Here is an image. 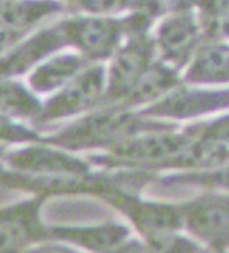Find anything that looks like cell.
Masks as SVG:
<instances>
[{"label":"cell","instance_id":"24","mask_svg":"<svg viewBox=\"0 0 229 253\" xmlns=\"http://www.w3.org/2000/svg\"><path fill=\"white\" fill-rule=\"evenodd\" d=\"M221 27H222V33H224L225 36H228L229 37V16L227 17V19H225V20L222 21Z\"/></svg>","mask_w":229,"mask_h":253},{"label":"cell","instance_id":"21","mask_svg":"<svg viewBox=\"0 0 229 253\" xmlns=\"http://www.w3.org/2000/svg\"><path fill=\"white\" fill-rule=\"evenodd\" d=\"M27 36V33L19 30H13L9 27L0 26V57L13 48L19 41H21Z\"/></svg>","mask_w":229,"mask_h":253},{"label":"cell","instance_id":"26","mask_svg":"<svg viewBox=\"0 0 229 253\" xmlns=\"http://www.w3.org/2000/svg\"><path fill=\"white\" fill-rule=\"evenodd\" d=\"M227 253H229V252H227Z\"/></svg>","mask_w":229,"mask_h":253},{"label":"cell","instance_id":"7","mask_svg":"<svg viewBox=\"0 0 229 253\" xmlns=\"http://www.w3.org/2000/svg\"><path fill=\"white\" fill-rule=\"evenodd\" d=\"M68 45L62 21L26 36L0 57V77H27L40 62Z\"/></svg>","mask_w":229,"mask_h":253},{"label":"cell","instance_id":"22","mask_svg":"<svg viewBox=\"0 0 229 253\" xmlns=\"http://www.w3.org/2000/svg\"><path fill=\"white\" fill-rule=\"evenodd\" d=\"M115 253H159L156 249H153L149 243L146 242L143 238L137 239V238H132L126 242H123L118 248V251Z\"/></svg>","mask_w":229,"mask_h":253},{"label":"cell","instance_id":"19","mask_svg":"<svg viewBox=\"0 0 229 253\" xmlns=\"http://www.w3.org/2000/svg\"><path fill=\"white\" fill-rule=\"evenodd\" d=\"M72 4L90 13H110L130 4L133 0H70Z\"/></svg>","mask_w":229,"mask_h":253},{"label":"cell","instance_id":"20","mask_svg":"<svg viewBox=\"0 0 229 253\" xmlns=\"http://www.w3.org/2000/svg\"><path fill=\"white\" fill-rule=\"evenodd\" d=\"M26 253H81L80 251L74 249L72 245L55 239H47L43 242L31 246Z\"/></svg>","mask_w":229,"mask_h":253},{"label":"cell","instance_id":"15","mask_svg":"<svg viewBox=\"0 0 229 253\" xmlns=\"http://www.w3.org/2000/svg\"><path fill=\"white\" fill-rule=\"evenodd\" d=\"M228 99L229 96L222 93L219 95L209 92H177L173 96L164 99L156 108H150V112L159 115H173L176 118H188L225 105Z\"/></svg>","mask_w":229,"mask_h":253},{"label":"cell","instance_id":"4","mask_svg":"<svg viewBox=\"0 0 229 253\" xmlns=\"http://www.w3.org/2000/svg\"><path fill=\"white\" fill-rule=\"evenodd\" d=\"M130 127L133 123L128 113L109 108L82 116L61 130L43 134V140L61 149H87L116 140L120 133H129Z\"/></svg>","mask_w":229,"mask_h":253},{"label":"cell","instance_id":"17","mask_svg":"<svg viewBox=\"0 0 229 253\" xmlns=\"http://www.w3.org/2000/svg\"><path fill=\"white\" fill-rule=\"evenodd\" d=\"M41 134L33 125L14 121L11 118L0 115V142L11 146H19L26 143L41 142Z\"/></svg>","mask_w":229,"mask_h":253},{"label":"cell","instance_id":"14","mask_svg":"<svg viewBox=\"0 0 229 253\" xmlns=\"http://www.w3.org/2000/svg\"><path fill=\"white\" fill-rule=\"evenodd\" d=\"M198 29L189 14H180L164 21L159 30V44L171 61H183L197 40Z\"/></svg>","mask_w":229,"mask_h":253},{"label":"cell","instance_id":"25","mask_svg":"<svg viewBox=\"0 0 229 253\" xmlns=\"http://www.w3.org/2000/svg\"><path fill=\"white\" fill-rule=\"evenodd\" d=\"M198 253H218V252H214V251H211V249H207V248H202Z\"/></svg>","mask_w":229,"mask_h":253},{"label":"cell","instance_id":"2","mask_svg":"<svg viewBox=\"0 0 229 253\" xmlns=\"http://www.w3.org/2000/svg\"><path fill=\"white\" fill-rule=\"evenodd\" d=\"M184 229L204 248L229 251V193H207L183 204Z\"/></svg>","mask_w":229,"mask_h":253},{"label":"cell","instance_id":"13","mask_svg":"<svg viewBox=\"0 0 229 253\" xmlns=\"http://www.w3.org/2000/svg\"><path fill=\"white\" fill-rule=\"evenodd\" d=\"M61 10L58 0H0V26L29 34Z\"/></svg>","mask_w":229,"mask_h":253},{"label":"cell","instance_id":"9","mask_svg":"<svg viewBox=\"0 0 229 253\" xmlns=\"http://www.w3.org/2000/svg\"><path fill=\"white\" fill-rule=\"evenodd\" d=\"M48 238L92 253H115L130 238V228L120 222L85 226H51Z\"/></svg>","mask_w":229,"mask_h":253},{"label":"cell","instance_id":"18","mask_svg":"<svg viewBox=\"0 0 229 253\" xmlns=\"http://www.w3.org/2000/svg\"><path fill=\"white\" fill-rule=\"evenodd\" d=\"M167 181L184 185H197L211 190H224L229 191V167L221 169L218 171L189 172L176 177H169Z\"/></svg>","mask_w":229,"mask_h":253},{"label":"cell","instance_id":"11","mask_svg":"<svg viewBox=\"0 0 229 253\" xmlns=\"http://www.w3.org/2000/svg\"><path fill=\"white\" fill-rule=\"evenodd\" d=\"M187 139L174 134H143L139 137L129 136L115 143L113 150L116 156L140 160L141 163H157V160L170 159L173 154L179 156L187 149Z\"/></svg>","mask_w":229,"mask_h":253},{"label":"cell","instance_id":"10","mask_svg":"<svg viewBox=\"0 0 229 253\" xmlns=\"http://www.w3.org/2000/svg\"><path fill=\"white\" fill-rule=\"evenodd\" d=\"M87 62L88 58L78 52H55L40 62L26 77V82L40 98L51 96L88 68Z\"/></svg>","mask_w":229,"mask_h":253},{"label":"cell","instance_id":"16","mask_svg":"<svg viewBox=\"0 0 229 253\" xmlns=\"http://www.w3.org/2000/svg\"><path fill=\"white\" fill-rule=\"evenodd\" d=\"M144 241L159 253H198L204 248L192 236H185L180 231L159 233Z\"/></svg>","mask_w":229,"mask_h":253},{"label":"cell","instance_id":"5","mask_svg":"<svg viewBox=\"0 0 229 253\" xmlns=\"http://www.w3.org/2000/svg\"><path fill=\"white\" fill-rule=\"evenodd\" d=\"M102 198L128 216L143 239L159 233L184 229L183 204L146 201L133 194L119 191L118 188L102 195Z\"/></svg>","mask_w":229,"mask_h":253},{"label":"cell","instance_id":"3","mask_svg":"<svg viewBox=\"0 0 229 253\" xmlns=\"http://www.w3.org/2000/svg\"><path fill=\"white\" fill-rule=\"evenodd\" d=\"M105 71L102 67H88L60 91L44 101L43 112L34 127L78 116L92 109L105 95Z\"/></svg>","mask_w":229,"mask_h":253},{"label":"cell","instance_id":"1","mask_svg":"<svg viewBox=\"0 0 229 253\" xmlns=\"http://www.w3.org/2000/svg\"><path fill=\"white\" fill-rule=\"evenodd\" d=\"M1 162L11 171L33 178H61L90 174L88 163L44 140L13 146L3 152Z\"/></svg>","mask_w":229,"mask_h":253},{"label":"cell","instance_id":"23","mask_svg":"<svg viewBox=\"0 0 229 253\" xmlns=\"http://www.w3.org/2000/svg\"><path fill=\"white\" fill-rule=\"evenodd\" d=\"M9 171H10V170L4 166V163H0V184H3V181L6 180Z\"/></svg>","mask_w":229,"mask_h":253},{"label":"cell","instance_id":"6","mask_svg":"<svg viewBox=\"0 0 229 253\" xmlns=\"http://www.w3.org/2000/svg\"><path fill=\"white\" fill-rule=\"evenodd\" d=\"M46 195L0 208V253H26L31 246L50 239L40 216Z\"/></svg>","mask_w":229,"mask_h":253},{"label":"cell","instance_id":"8","mask_svg":"<svg viewBox=\"0 0 229 253\" xmlns=\"http://www.w3.org/2000/svg\"><path fill=\"white\" fill-rule=\"evenodd\" d=\"M68 45H74L87 58L108 57L119 41L118 23L103 17H75L62 20Z\"/></svg>","mask_w":229,"mask_h":253},{"label":"cell","instance_id":"12","mask_svg":"<svg viewBox=\"0 0 229 253\" xmlns=\"http://www.w3.org/2000/svg\"><path fill=\"white\" fill-rule=\"evenodd\" d=\"M43 105L40 96L21 78L0 77V115L34 126Z\"/></svg>","mask_w":229,"mask_h":253}]
</instances>
